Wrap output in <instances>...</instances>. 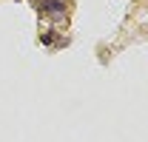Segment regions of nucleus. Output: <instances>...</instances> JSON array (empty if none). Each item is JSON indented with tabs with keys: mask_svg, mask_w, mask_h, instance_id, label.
<instances>
[{
	"mask_svg": "<svg viewBox=\"0 0 148 142\" xmlns=\"http://www.w3.org/2000/svg\"><path fill=\"white\" fill-rule=\"evenodd\" d=\"M37 9H40V14H49V17H54V20H63V17H66V6L57 3V0H40Z\"/></svg>",
	"mask_w": 148,
	"mask_h": 142,
	"instance_id": "1",
	"label": "nucleus"
}]
</instances>
